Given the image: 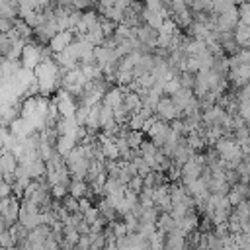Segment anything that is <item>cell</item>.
I'll return each instance as SVG.
<instances>
[{"label":"cell","mask_w":250,"mask_h":250,"mask_svg":"<svg viewBox=\"0 0 250 250\" xmlns=\"http://www.w3.org/2000/svg\"><path fill=\"white\" fill-rule=\"evenodd\" d=\"M18 223H20L21 227H25L27 230H31L33 227L41 225V213H39V207H37V205H33L31 201L23 199V203H20Z\"/></svg>","instance_id":"6da1fadb"},{"label":"cell","mask_w":250,"mask_h":250,"mask_svg":"<svg viewBox=\"0 0 250 250\" xmlns=\"http://www.w3.org/2000/svg\"><path fill=\"white\" fill-rule=\"evenodd\" d=\"M41 47L37 41H29L23 45L21 49V55H20V66L25 68V70H33L39 62H41Z\"/></svg>","instance_id":"7a4b0ae2"},{"label":"cell","mask_w":250,"mask_h":250,"mask_svg":"<svg viewBox=\"0 0 250 250\" xmlns=\"http://www.w3.org/2000/svg\"><path fill=\"white\" fill-rule=\"evenodd\" d=\"M154 115L160 119V121H166L170 123L172 119H180L182 117V111L174 105V102L170 100V96H162L154 107Z\"/></svg>","instance_id":"3957f363"},{"label":"cell","mask_w":250,"mask_h":250,"mask_svg":"<svg viewBox=\"0 0 250 250\" xmlns=\"http://www.w3.org/2000/svg\"><path fill=\"white\" fill-rule=\"evenodd\" d=\"M72 39H74V33H72V29H66V31H59V33H55L51 39H49V43H47V47L51 49V53L55 55V53H61V51H64L70 43H72Z\"/></svg>","instance_id":"277c9868"},{"label":"cell","mask_w":250,"mask_h":250,"mask_svg":"<svg viewBox=\"0 0 250 250\" xmlns=\"http://www.w3.org/2000/svg\"><path fill=\"white\" fill-rule=\"evenodd\" d=\"M135 39H137L141 45H145V47H148V49L154 51V47H156V39H158V31L143 23V25H139V27L135 29Z\"/></svg>","instance_id":"5b68a950"},{"label":"cell","mask_w":250,"mask_h":250,"mask_svg":"<svg viewBox=\"0 0 250 250\" xmlns=\"http://www.w3.org/2000/svg\"><path fill=\"white\" fill-rule=\"evenodd\" d=\"M168 129H170V125L166 123V121H160V119H156L150 127H148V137H150V143L156 146V148H160L162 146V143H164V139H166V133H168Z\"/></svg>","instance_id":"8992f818"},{"label":"cell","mask_w":250,"mask_h":250,"mask_svg":"<svg viewBox=\"0 0 250 250\" xmlns=\"http://www.w3.org/2000/svg\"><path fill=\"white\" fill-rule=\"evenodd\" d=\"M227 199H229L230 207H236L238 203L246 201V199H248V186H246V184H240V182L232 184V186L229 188V191H227Z\"/></svg>","instance_id":"52a82bcc"},{"label":"cell","mask_w":250,"mask_h":250,"mask_svg":"<svg viewBox=\"0 0 250 250\" xmlns=\"http://www.w3.org/2000/svg\"><path fill=\"white\" fill-rule=\"evenodd\" d=\"M232 37L236 41V45L240 49H248V43H250V25L242 23V21H236L234 29H232Z\"/></svg>","instance_id":"ba28073f"},{"label":"cell","mask_w":250,"mask_h":250,"mask_svg":"<svg viewBox=\"0 0 250 250\" xmlns=\"http://www.w3.org/2000/svg\"><path fill=\"white\" fill-rule=\"evenodd\" d=\"M123 102V90L119 88V86H109L107 88V92L102 96V105H107V107H115V105H119Z\"/></svg>","instance_id":"9c48e42d"},{"label":"cell","mask_w":250,"mask_h":250,"mask_svg":"<svg viewBox=\"0 0 250 250\" xmlns=\"http://www.w3.org/2000/svg\"><path fill=\"white\" fill-rule=\"evenodd\" d=\"M152 66H154V57H152V53H145V55H141L139 61L135 62V66H133V76L137 78V76H141V74H146V72L152 70Z\"/></svg>","instance_id":"30bf717a"},{"label":"cell","mask_w":250,"mask_h":250,"mask_svg":"<svg viewBox=\"0 0 250 250\" xmlns=\"http://www.w3.org/2000/svg\"><path fill=\"white\" fill-rule=\"evenodd\" d=\"M66 193L72 195L74 199L90 197V186H88L84 180H70V184H68V188H66Z\"/></svg>","instance_id":"8fae6325"},{"label":"cell","mask_w":250,"mask_h":250,"mask_svg":"<svg viewBox=\"0 0 250 250\" xmlns=\"http://www.w3.org/2000/svg\"><path fill=\"white\" fill-rule=\"evenodd\" d=\"M170 100L174 102V105H176L180 111H184V109H186V105L193 100V92H191L189 88H180L178 92H174V94L170 96Z\"/></svg>","instance_id":"7c38bea8"},{"label":"cell","mask_w":250,"mask_h":250,"mask_svg":"<svg viewBox=\"0 0 250 250\" xmlns=\"http://www.w3.org/2000/svg\"><path fill=\"white\" fill-rule=\"evenodd\" d=\"M16 166H18V160L12 152H2L0 154V172H2V176L4 174H14Z\"/></svg>","instance_id":"4fadbf2b"},{"label":"cell","mask_w":250,"mask_h":250,"mask_svg":"<svg viewBox=\"0 0 250 250\" xmlns=\"http://www.w3.org/2000/svg\"><path fill=\"white\" fill-rule=\"evenodd\" d=\"M74 146H76V141L70 139V137H57V141H55V150H57L62 158H64Z\"/></svg>","instance_id":"5bb4252c"},{"label":"cell","mask_w":250,"mask_h":250,"mask_svg":"<svg viewBox=\"0 0 250 250\" xmlns=\"http://www.w3.org/2000/svg\"><path fill=\"white\" fill-rule=\"evenodd\" d=\"M123 105L129 109V113H137L141 107V98L135 92H123Z\"/></svg>","instance_id":"9a60e30c"},{"label":"cell","mask_w":250,"mask_h":250,"mask_svg":"<svg viewBox=\"0 0 250 250\" xmlns=\"http://www.w3.org/2000/svg\"><path fill=\"white\" fill-rule=\"evenodd\" d=\"M123 139H125V143L129 145L131 150H137L141 146V143L145 141V133L143 131H127L123 135Z\"/></svg>","instance_id":"2e32d148"},{"label":"cell","mask_w":250,"mask_h":250,"mask_svg":"<svg viewBox=\"0 0 250 250\" xmlns=\"http://www.w3.org/2000/svg\"><path fill=\"white\" fill-rule=\"evenodd\" d=\"M178 31H180V29H178V25L174 23V20H172V18H168V20H164V21H162V25H160V29H158V35L174 37Z\"/></svg>","instance_id":"e0dca14e"},{"label":"cell","mask_w":250,"mask_h":250,"mask_svg":"<svg viewBox=\"0 0 250 250\" xmlns=\"http://www.w3.org/2000/svg\"><path fill=\"white\" fill-rule=\"evenodd\" d=\"M98 23H100V27H102L104 37H109V35L115 31V27H117V23H113L111 20H107L105 16H100V14H98Z\"/></svg>","instance_id":"ac0fdd59"},{"label":"cell","mask_w":250,"mask_h":250,"mask_svg":"<svg viewBox=\"0 0 250 250\" xmlns=\"http://www.w3.org/2000/svg\"><path fill=\"white\" fill-rule=\"evenodd\" d=\"M236 14H238V21L250 25V4L248 2H242L236 6Z\"/></svg>","instance_id":"d6986e66"},{"label":"cell","mask_w":250,"mask_h":250,"mask_svg":"<svg viewBox=\"0 0 250 250\" xmlns=\"http://www.w3.org/2000/svg\"><path fill=\"white\" fill-rule=\"evenodd\" d=\"M182 86H180V80H178V76H174V78H168V80H164V84H162V92L164 94H168V96H172L174 92H178Z\"/></svg>","instance_id":"ffe728a7"},{"label":"cell","mask_w":250,"mask_h":250,"mask_svg":"<svg viewBox=\"0 0 250 250\" xmlns=\"http://www.w3.org/2000/svg\"><path fill=\"white\" fill-rule=\"evenodd\" d=\"M62 209L66 211V213H78V199H74L72 195H64L62 197Z\"/></svg>","instance_id":"44dd1931"},{"label":"cell","mask_w":250,"mask_h":250,"mask_svg":"<svg viewBox=\"0 0 250 250\" xmlns=\"http://www.w3.org/2000/svg\"><path fill=\"white\" fill-rule=\"evenodd\" d=\"M84 25H86V29L90 27V25H94V23H98V12L96 10H84L82 12V20H80Z\"/></svg>","instance_id":"7402d4cb"},{"label":"cell","mask_w":250,"mask_h":250,"mask_svg":"<svg viewBox=\"0 0 250 250\" xmlns=\"http://www.w3.org/2000/svg\"><path fill=\"white\" fill-rule=\"evenodd\" d=\"M102 16H105L107 20H111L113 23H121V18H123V10H119V8H109V10H105Z\"/></svg>","instance_id":"603a6c76"},{"label":"cell","mask_w":250,"mask_h":250,"mask_svg":"<svg viewBox=\"0 0 250 250\" xmlns=\"http://www.w3.org/2000/svg\"><path fill=\"white\" fill-rule=\"evenodd\" d=\"M125 189H127V191H133V193H139V191L143 189V178H141V176H133V178L127 182Z\"/></svg>","instance_id":"cb8c5ba5"},{"label":"cell","mask_w":250,"mask_h":250,"mask_svg":"<svg viewBox=\"0 0 250 250\" xmlns=\"http://www.w3.org/2000/svg\"><path fill=\"white\" fill-rule=\"evenodd\" d=\"M82 219H84L88 225L96 223V221L100 219V211H98V207H90L88 211H84V213H82Z\"/></svg>","instance_id":"d4e9b609"},{"label":"cell","mask_w":250,"mask_h":250,"mask_svg":"<svg viewBox=\"0 0 250 250\" xmlns=\"http://www.w3.org/2000/svg\"><path fill=\"white\" fill-rule=\"evenodd\" d=\"M0 246H2V248L14 246V240H12V234H10L8 229H0Z\"/></svg>","instance_id":"484cf974"},{"label":"cell","mask_w":250,"mask_h":250,"mask_svg":"<svg viewBox=\"0 0 250 250\" xmlns=\"http://www.w3.org/2000/svg\"><path fill=\"white\" fill-rule=\"evenodd\" d=\"M80 20H82V12L80 10H72L68 14V29H74L80 23Z\"/></svg>","instance_id":"4316f807"},{"label":"cell","mask_w":250,"mask_h":250,"mask_svg":"<svg viewBox=\"0 0 250 250\" xmlns=\"http://www.w3.org/2000/svg\"><path fill=\"white\" fill-rule=\"evenodd\" d=\"M10 47H12V41L8 39V35L6 33H0V55H2V59L8 55Z\"/></svg>","instance_id":"83f0119b"},{"label":"cell","mask_w":250,"mask_h":250,"mask_svg":"<svg viewBox=\"0 0 250 250\" xmlns=\"http://www.w3.org/2000/svg\"><path fill=\"white\" fill-rule=\"evenodd\" d=\"M137 115H139L143 121H146V119L154 117V109H150V107H146V105H141V107L137 109Z\"/></svg>","instance_id":"f1b7e54d"},{"label":"cell","mask_w":250,"mask_h":250,"mask_svg":"<svg viewBox=\"0 0 250 250\" xmlns=\"http://www.w3.org/2000/svg\"><path fill=\"white\" fill-rule=\"evenodd\" d=\"M14 27V20H8V18H2L0 16V33H6Z\"/></svg>","instance_id":"f546056e"},{"label":"cell","mask_w":250,"mask_h":250,"mask_svg":"<svg viewBox=\"0 0 250 250\" xmlns=\"http://www.w3.org/2000/svg\"><path fill=\"white\" fill-rule=\"evenodd\" d=\"M90 207H92L90 197H80V199H78V213H84V211H88Z\"/></svg>","instance_id":"4dcf8cb0"},{"label":"cell","mask_w":250,"mask_h":250,"mask_svg":"<svg viewBox=\"0 0 250 250\" xmlns=\"http://www.w3.org/2000/svg\"><path fill=\"white\" fill-rule=\"evenodd\" d=\"M102 250H117V248H115V242H109V244H105Z\"/></svg>","instance_id":"1f68e13d"},{"label":"cell","mask_w":250,"mask_h":250,"mask_svg":"<svg viewBox=\"0 0 250 250\" xmlns=\"http://www.w3.org/2000/svg\"><path fill=\"white\" fill-rule=\"evenodd\" d=\"M242 2H246V0H232V4H234V6H238V4H242Z\"/></svg>","instance_id":"d6a6232c"},{"label":"cell","mask_w":250,"mask_h":250,"mask_svg":"<svg viewBox=\"0 0 250 250\" xmlns=\"http://www.w3.org/2000/svg\"><path fill=\"white\" fill-rule=\"evenodd\" d=\"M51 250H61V248H59V246H55V248H51Z\"/></svg>","instance_id":"836d02e7"},{"label":"cell","mask_w":250,"mask_h":250,"mask_svg":"<svg viewBox=\"0 0 250 250\" xmlns=\"http://www.w3.org/2000/svg\"><path fill=\"white\" fill-rule=\"evenodd\" d=\"M0 250H8V248H2V246H0Z\"/></svg>","instance_id":"e575fe53"},{"label":"cell","mask_w":250,"mask_h":250,"mask_svg":"<svg viewBox=\"0 0 250 250\" xmlns=\"http://www.w3.org/2000/svg\"><path fill=\"white\" fill-rule=\"evenodd\" d=\"M0 61H2V55H0Z\"/></svg>","instance_id":"d590c367"}]
</instances>
